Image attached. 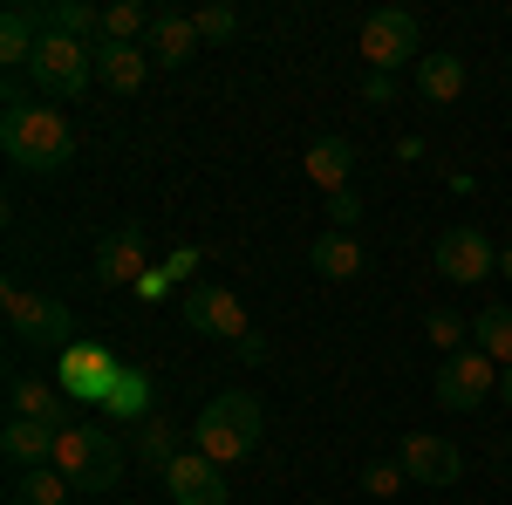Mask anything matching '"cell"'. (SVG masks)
Instances as JSON below:
<instances>
[{"instance_id":"6da1fadb","label":"cell","mask_w":512,"mask_h":505,"mask_svg":"<svg viewBox=\"0 0 512 505\" xmlns=\"http://www.w3.org/2000/svg\"><path fill=\"white\" fill-rule=\"evenodd\" d=\"M0 151L14 157L21 171H62L69 157H76V130H69V117L62 110H48L41 96H28V103H7V123H0Z\"/></svg>"},{"instance_id":"7a4b0ae2","label":"cell","mask_w":512,"mask_h":505,"mask_svg":"<svg viewBox=\"0 0 512 505\" xmlns=\"http://www.w3.org/2000/svg\"><path fill=\"white\" fill-rule=\"evenodd\" d=\"M260 437H267V410H260V396H253V389H219V396L198 410L192 451H205L212 465H239V458L260 451Z\"/></svg>"},{"instance_id":"3957f363","label":"cell","mask_w":512,"mask_h":505,"mask_svg":"<svg viewBox=\"0 0 512 505\" xmlns=\"http://www.w3.org/2000/svg\"><path fill=\"white\" fill-rule=\"evenodd\" d=\"M55 471L76 492H110L123 478V437L110 424H69L55 437Z\"/></svg>"},{"instance_id":"277c9868","label":"cell","mask_w":512,"mask_h":505,"mask_svg":"<svg viewBox=\"0 0 512 505\" xmlns=\"http://www.w3.org/2000/svg\"><path fill=\"white\" fill-rule=\"evenodd\" d=\"M0 308H7V328H14V342H28V349H69L76 342V314L62 308L55 294H35V287H21V280H7L0 287Z\"/></svg>"},{"instance_id":"5b68a950","label":"cell","mask_w":512,"mask_h":505,"mask_svg":"<svg viewBox=\"0 0 512 505\" xmlns=\"http://www.w3.org/2000/svg\"><path fill=\"white\" fill-rule=\"evenodd\" d=\"M28 76H35L41 96H55V103H82V96H89V82H96V48L48 28L41 48H35V62H28Z\"/></svg>"},{"instance_id":"8992f818","label":"cell","mask_w":512,"mask_h":505,"mask_svg":"<svg viewBox=\"0 0 512 505\" xmlns=\"http://www.w3.org/2000/svg\"><path fill=\"white\" fill-rule=\"evenodd\" d=\"M362 55H369V76H396L403 62H424L417 14H410V7H376V14L362 21Z\"/></svg>"},{"instance_id":"52a82bcc","label":"cell","mask_w":512,"mask_h":505,"mask_svg":"<svg viewBox=\"0 0 512 505\" xmlns=\"http://www.w3.org/2000/svg\"><path fill=\"white\" fill-rule=\"evenodd\" d=\"M178 308H185V321H192L198 335H212V342H246L253 335V321H246V308H239L233 287H219V280H185V294H178Z\"/></svg>"},{"instance_id":"ba28073f","label":"cell","mask_w":512,"mask_h":505,"mask_svg":"<svg viewBox=\"0 0 512 505\" xmlns=\"http://www.w3.org/2000/svg\"><path fill=\"white\" fill-rule=\"evenodd\" d=\"M117 376H123V362L103 342H69L62 349V362H55V389L62 396H76V403H110V389H117Z\"/></svg>"},{"instance_id":"9c48e42d","label":"cell","mask_w":512,"mask_h":505,"mask_svg":"<svg viewBox=\"0 0 512 505\" xmlns=\"http://www.w3.org/2000/svg\"><path fill=\"white\" fill-rule=\"evenodd\" d=\"M431 267L444 273L451 287H478V280H492V273H499V246L478 233V226H451V233H437Z\"/></svg>"},{"instance_id":"30bf717a","label":"cell","mask_w":512,"mask_h":505,"mask_svg":"<svg viewBox=\"0 0 512 505\" xmlns=\"http://www.w3.org/2000/svg\"><path fill=\"white\" fill-rule=\"evenodd\" d=\"M485 396H499V362L478 355V349L444 355V369H437V403H444V410H478Z\"/></svg>"},{"instance_id":"8fae6325","label":"cell","mask_w":512,"mask_h":505,"mask_svg":"<svg viewBox=\"0 0 512 505\" xmlns=\"http://www.w3.org/2000/svg\"><path fill=\"white\" fill-rule=\"evenodd\" d=\"M164 492H171V505H233L226 465H212L205 451H178V465L164 471Z\"/></svg>"},{"instance_id":"7c38bea8","label":"cell","mask_w":512,"mask_h":505,"mask_svg":"<svg viewBox=\"0 0 512 505\" xmlns=\"http://www.w3.org/2000/svg\"><path fill=\"white\" fill-rule=\"evenodd\" d=\"M151 273V246L137 226H110L96 239V287H137Z\"/></svg>"},{"instance_id":"4fadbf2b","label":"cell","mask_w":512,"mask_h":505,"mask_svg":"<svg viewBox=\"0 0 512 505\" xmlns=\"http://www.w3.org/2000/svg\"><path fill=\"white\" fill-rule=\"evenodd\" d=\"M396 465L410 471V485H458V471H465V458H458V444H451V437H431V430H410V437L396 444Z\"/></svg>"},{"instance_id":"5bb4252c","label":"cell","mask_w":512,"mask_h":505,"mask_svg":"<svg viewBox=\"0 0 512 505\" xmlns=\"http://www.w3.org/2000/svg\"><path fill=\"white\" fill-rule=\"evenodd\" d=\"M198 48V21L192 14H178V7H158V21H151V35H144V55L158 62V69H185Z\"/></svg>"},{"instance_id":"9a60e30c","label":"cell","mask_w":512,"mask_h":505,"mask_svg":"<svg viewBox=\"0 0 512 505\" xmlns=\"http://www.w3.org/2000/svg\"><path fill=\"white\" fill-rule=\"evenodd\" d=\"M144 76H151L144 41H96V82H103L110 96H137Z\"/></svg>"},{"instance_id":"2e32d148","label":"cell","mask_w":512,"mask_h":505,"mask_svg":"<svg viewBox=\"0 0 512 505\" xmlns=\"http://www.w3.org/2000/svg\"><path fill=\"white\" fill-rule=\"evenodd\" d=\"M7 417H28V424H48V430H69V396L41 376H14L7 383Z\"/></svg>"},{"instance_id":"e0dca14e","label":"cell","mask_w":512,"mask_h":505,"mask_svg":"<svg viewBox=\"0 0 512 505\" xmlns=\"http://www.w3.org/2000/svg\"><path fill=\"white\" fill-rule=\"evenodd\" d=\"M308 267L321 273V280H362L369 273V253H362V239L355 233H315V246H308Z\"/></svg>"},{"instance_id":"ac0fdd59","label":"cell","mask_w":512,"mask_h":505,"mask_svg":"<svg viewBox=\"0 0 512 505\" xmlns=\"http://www.w3.org/2000/svg\"><path fill=\"white\" fill-rule=\"evenodd\" d=\"M55 437H62V430L28 424V417H7L0 451H7V465H14V471H41V465H55Z\"/></svg>"},{"instance_id":"d6986e66","label":"cell","mask_w":512,"mask_h":505,"mask_svg":"<svg viewBox=\"0 0 512 505\" xmlns=\"http://www.w3.org/2000/svg\"><path fill=\"white\" fill-rule=\"evenodd\" d=\"M349 171H355V144L349 137H315L308 144V178H315V192H349Z\"/></svg>"},{"instance_id":"ffe728a7","label":"cell","mask_w":512,"mask_h":505,"mask_svg":"<svg viewBox=\"0 0 512 505\" xmlns=\"http://www.w3.org/2000/svg\"><path fill=\"white\" fill-rule=\"evenodd\" d=\"M417 96L424 103H458L465 96V55H451V48H437L417 62Z\"/></svg>"},{"instance_id":"44dd1931","label":"cell","mask_w":512,"mask_h":505,"mask_svg":"<svg viewBox=\"0 0 512 505\" xmlns=\"http://www.w3.org/2000/svg\"><path fill=\"white\" fill-rule=\"evenodd\" d=\"M69 499H76V485H69L55 465L14 471V485H7V505H69Z\"/></svg>"},{"instance_id":"7402d4cb","label":"cell","mask_w":512,"mask_h":505,"mask_svg":"<svg viewBox=\"0 0 512 505\" xmlns=\"http://www.w3.org/2000/svg\"><path fill=\"white\" fill-rule=\"evenodd\" d=\"M103 417H117V424H144V417H158V410H151V376H144V369H123L117 376V389H110V403H103Z\"/></svg>"},{"instance_id":"603a6c76","label":"cell","mask_w":512,"mask_h":505,"mask_svg":"<svg viewBox=\"0 0 512 505\" xmlns=\"http://www.w3.org/2000/svg\"><path fill=\"white\" fill-rule=\"evenodd\" d=\"M130 451H137V458H144V465L164 478V471L178 465V430L164 424V417H144V424L130 430Z\"/></svg>"},{"instance_id":"cb8c5ba5","label":"cell","mask_w":512,"mask_h":505,"mask_svg":"<svg viewBox=\"0 0 512 505\" xmlns=\"http://www.w3.org/2000/svg\"><path fill=\"white\" fill-rule=\"evenodd\" d=\"M472 349L492 355L499 369H512V308H485L472 321Z\"/></svg>"},{"instance_id":"d4e9b609","label":"cell","mask_w":512,"mask_h":505,"mask_svg":"<svg viewBox=\"0 0 512 505\" xmlns=\"http://www.w3.org/2000/svg\"><path fill=\"white\" fill-rule=\"evenodd\" d=\"M48 28L96 48V41H103V7H89V0H55V7H48Z\"/></svg>"},{"instance_id":"484cf974","label":"cell","mask_w":512,"mask_h":505,"mask_svg":"<svg viewBox=\"0 0 512 505\" xmlns=\"http://www.w3.org/2000/svg\"><path fill=\"white\" fill-rule=\"evenodd\" d=\"M151 21H158V7L117 0V7H103V41H137V35H151Z\"/></svg>"},{"instance_id":"4316f807","label":"cell","mask_w":512,"mask_h":505,"mask_svg":"<svg viewBox=\"0 0 512 505\" xmlns=\"http://www.w3.org/2000/svg\"><path fill=\"white\" fill-rule=\"evenodd\" d=\"M424 335H431V349H444V355L472 349V342H465V335H472V321H465V314H451V308H431V314H424Z\"/></svg>"},{"instance_id":"83f0119b","label":"cell","mask_w":512,"mask_h":505,"mask_svg":"<svg viewBox=\"0 0 512 505\" xmlns=\"http://www.w3.org/2000/svg\"><path fill=\"white\" fill-rule=\"evenodd\" d=\"M198 21V41H233L239 35V14L226 7V0H205V7H192Z\"/></svg>"},{"instance_id":"f1b7e54d","label":"cell","mask_w":512,"mask_h":505,"mask_svg":"<svg viewBox=\"0 0 512 505\" xmlns=\"http://www.w3.org/2000/svg\"><path fill=\"white\" fill-rule=\"evenodd\" d=\"M403 485H410V471L396 465V458H369V465H362V492H369V499H390Z\"/></svg>"},{"instance_id":"f546056e","label":"cell","mask_w":512,"mask_h":505,"mask_svg":"<svg viewBox=\"0 0 512 505\" xmlns=\"http://www.w3.org/2000/svg\"><path fill=\"white\" fill-rule=\"evenodd\" d=\"M328 219H335V233H355V219H362V198H355V185L328 198Z\"/></svg>"},{"instance_id":"4dcf8cb0","label":"cell","mask_w":512,"mask_h":505,"mask_svg":"<svg viewBox=\"0 0 512 505\" xmlns=\"http://www.w3.org/2000/svg\"><path fill=\"white\" fill-rule=\"evenodd\" d=\"M164 287H171V273H164V267H151V273H144V280H137V294H144V301H158Z\"/></svg>"},{"instance_id":"1f68e13d","label":"cell","mask_w":512,"mask_h":505,"mask_svg":"<svg viewBox=\"0 0 512 505\" xmlns=\"http://www.w3.org/2000/svg\"><path fill=\"white\" fill-rule=\"evenodd\" d=\"M192 267H198V253H192V246H178V253L164 260V273H171V280H185V273H192Z\"/></svg>"},{"instance_id":"d6a6232c","label":"cell","mask_w":512,"mask_h":505,"mask_svg":"<svg viewBox=\"0 0 512 505\" xmlns=\"http://www.w3.org/2000/svg\"><path fill=\"white\" fill-rule=\"evenodd\" d=\"M362 96H369V103H390V96H396V76H369V82H362Z\"/></svg>"},{"instance_id":"836d02e7","label":"cell","mask_w":512,"mask_h":505,"mask_svg":"<svg viewBox=\"0 0 512 505\" xmlns=\"http://www.w3.org/2000/svg\"><path fill=\"white\" fill-rule=\"evenodd\" d=\"M239 362H267V335H246L239 342Z\"/></svg>"},{"instance_id":"e575fe53","label":"cell","mask_w":512,"mask_h":505,"mask_svg":"<svg viewBox=\"0 0 512 505\" xmlns=\"http://www.w3.org/2000/svg\"><path fill=\"white\" fill-rule=\"evenodd\" d=\"M499 280H512V246H499Z\"/></svg>"},{"instance_id":"d590c367","label":"cell","mask_w":512,"mask_h":505,"mask_svg":"<svg viewBox=\"0 0 512 505\" xmlns=\"http://www.w3.org/2000/svg\"><path fill=\"white\" fill-rule=\"evenodd\" d=\"M499 403H506V410H512V369H506V376H499Z\"/></svg>"}]
</instances>
